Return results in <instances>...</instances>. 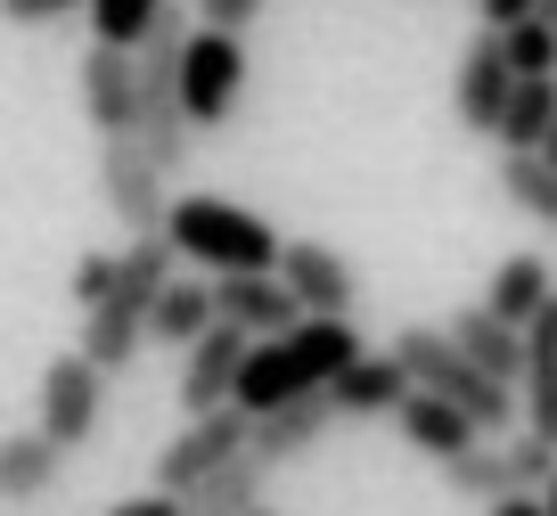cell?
<instances>
[{
  "label": "cell",
  "instance_id": "cell-1",
  "mask_svg": "<svg viewBox=\"0 0 557 516\" xmlns=\"http://www.w3.org/2000/svg\"><path fill=\"white\" fill-rule=\"evenodd\" d=\"M352 353H369L361 328H352V311H304L296 328L246 344V369H238V394L230 402L255 418V410H271V402H287V394H320Z\"/></svg>",
  "mask_w": 557,
  "mask_h": 516
},
{
  "label": "cell",
  "instance_id": "cell-2",
  "mask_svg": "<svg viewBox=\"0 0 557 516\" xmlns=\"http://www.w3.org/2000/svg\"><path fill=\"white\" fill-rule=\"evenodd\" d=\"M181 41H189V17L164 0L157 25H148L139 50H132V74H139V123H132V139L157 156L164 172H173L181 156H189V139H197L189 107H181Z\"/></svg>",
  "mask_w": 557,
  "mask_h": 516
},
{
  "label": "cell",
  "instance_id": "cell-3",
  "mask_svg": "<svg viewBox=\"0 0 557 516\" xmlns=\"http://www.w3.org/2000/svg\"><path fill=\"white\" fill-rule=\"evenodd\" d=\"M164 238H173L181 262H197V271H278V230L262 222V213L230 206V197H173V213H164Z\"/></svg>",
  "mask_w": 557,
  "mask_h": 516
},
{
  "label": "cell",
  "instance_id": "cell-4",
  "mask_svg": "<svg viewBox=\"0 0 557 516\" xmlns=\"http://www.w3.org/2000/svg\"><path fill=\"white\" fill-rule=\"evenodd\" d=\"M394 353H401V369H410V385H426V394L459 402V410H468L484 434L517 418V385H500V378H492V369L475 361V353L451 336V328H401V336H394Z\"/></svg>",
  "mask_w": 557,
  "mask_h": 516
},
{
  "label": "cell",
  "instance_id": "cell-5",
  "mask_svg": "<svg viewBox=\"0 0 557 516\" xmlns=\"http://www.w3.org/2000/svg\"><path fill=\"white\" fill-rule=\"evenodd\" d=\"M246 99V41L222 34V25H197L189 41H181V107H189L197 132H213V123H230Z\"/></svg>",
  "mask_w": 557,
  "mask_h": 516
},
{
  "label": "cell",
  "instance_id": "cell-6",
  "mask_svg": "<svg viewBox=\"0 0 557 516\" xmlns=\"http://www.w3.org/2000/svg\"><path fill=\"white\" fill-rule=\"evenodd\" d=\"M99 197H107V213H115L132 238H148V230H164V213H173V189H164V164L148 148H139L132 132L123 139H107L99 148Z\"/></svg>",
  "mask_w": 557,
  "mask_h": 516
},
{
  "label": "cell",
  "instance_id": "cell-7",
  "mask_svg": "<svg viewBox=\"0 0 557 516\" xmlns=\"http://www.w3.org/2000/svg\"><path fill=\"white\" fill-rule=\"evenodd\" d=\"M443 476H451V492H468V500H500V492H524V483H549L557 476V443L524 427V434H508V443L459 451Z\"/></svg>",
  "mask_w": 557,
  "mask_h": 516
},
{
  "label": "cell",
  "instance_id": "cell-8",
  "mask_svg": "<svg viewBox=\"0 0 557 516\" xmlns=\"http://www.w3.org/2000/svg\"><path fill=\"white\" fill-rule=\"evenodd\" d=\"M99 402H107V369L90 361L83 344L41 369V434H50V443L83 451L90 434H99Z\"/></svg>",
  "mask_w": 557,
  "mask_h": 516
},
{
  "label": "cell",
  "instance_id": "cell-9",
  "mask_svg": "<svg viewBox=\"0 0 557 516\" xmlns=\"http://www.w3.org/2000/svg\"><path fill=\"white\" fill-rule=\"evenodd\" d=\"M238 451H246V410H238V402H222V410H197L189 427H181L173 443L157 451V483H164V492H189L197 476H213V467L238 459Z\"/></svg>",
  "mask_w": 557,
  "mask_h": 516
},
{
  "label": "cell",
  "instance_id": "cell-10",
  "mask_svg": "<svg viewBox=\"0 0 557 516\" xmlns=\"http://www.w3.org/2000/svg\"><path fill=\"white\" fill-rule=\"evenodd\" d=\"M329 427H336L329 385H320V394H287V402H271V410L246 418V451H255L262 467H287V459H304Z\"/></svg>",
  "mask_w": 557,
  "mask_h": 516
},
{
  "label": "cell",
  "instance_id": "cell-11",
  "mask_svg": "<svg viewBox=\"0 0 557 516\" xmlns=\"http://www.w3.org/2000/svg\"><path fill=\"white\" fill-rule=\"evenodd\" d=\"M246 344H255V336H246L238 320H213L206 336L189 344V361H181V410H189V418H197V410H222V402L238 394Z\"/></svg>",
  "mask_w": 557,
  "mask_h": 516
},
{
  "label": "cell",
  "instance_id": "cell-12",
  "mask_svg": "<svg viewBox=\"0 0 557 516\" xmlns=\"http://www.w3.org/2000/svg\"><path fill=\"white\" fill-rule=\"evenodd\" d=\"M508 90H517L508 41H500V25H484V34L468 41V58H459V83H451L459 123H468V132H500V107H508Z\"/></svg>",
  "mask_w": 557,
  "mask_h": 516
},
{
  "label": "cell",
  "instance_id": "cell-13",
  "mask_svg": "<svg viewBox=\"0 0 557 516\" xmlns=\"http://www.w3.org/2000/svg\"><path fill=\"white\" fill-rule=\"evenodd\" d=\"M213 311L238 320L246 336H278V328L304 320V295L278 271H213Z\"/></svg>",
  "mask_w": 557,
  "mask_h": 516
},
{
  "label": "cell",
  "instance_id": "cell-14",
  "mask_svg": "<svg viewBox=\"0 0 557 516\" xmlns=\"http://www.w3.org/2000/svg\"><path fill=\"white\" fill-rule=\"evenodd\" d=\"M83 115H90V132L99 139H123L139 123V74H132V50H115V41H90V58H83Z\"/></svg>",
  "mask_w": 557,
  "mask_h": 516
},
{
  "label": "cell",
  "instance_id": "cell-15",
  "mask_svg": "<svg viewBox=\"0 0 557 516\" xmlns=\"http://www.w3.org/2000/svg\"><path fill=\"white\" fill-rule=\"evenodd\" d=\"M329 402H336V418H394L401 402H410V369H401L394 344H385V353H352L329 378Z\"/></svg>",
  "mask_w": 557,
  "mask_h": 516
},
{
  "label": "cell",
  "instance_id": "cell-16",
  "mask_svg": "<svg viewBox=\"0 0 557 516\" xmlns=\"http://www.w3.org/2000/svg\"><path fill=\"white\" fill-rule=\"evenodd\" d=\"M394 427H401V443L410 451H426L435 467H451L459 451H475L484 443V427H475L459 402H443V394H426V385H410V402L394 410Z\"/></svg>",
  "mask_w": 557,
  "mask_h": 516
},
{
  "label": "cell",
  "instance_id": "cell-17",
  "mask_svg": "<svg viewBox=\"0 0 557 516\" xmlns=\"http://www.w3.org/2000/svg\"><path fill=\"white\" fill-rule=\"evenodd\" d=\"M278 279L304 295V311H352V262L336 255V246H320V238H287L278 246Z\"/></svg>",
  "mask_w": 557,
  "mask_h": 516
},
{
  "label": "cell",
  "instance_id": "cell-18",
  "mask_svg": "<svg viewBox=\"0 0 557 516\" xmlns=\"http://www.w3.org/2000/svg\"><path fill=\"white\" fill-rule=\"evenodd\" d=\"M517 402H524V427L557 443V295L524 320V378H517Z\"/></svg>",
  "mask_w": 557,
  "mask_h": 516
},
{
  "label": "cell",
  "instance_id": "cell-19",
  "mask_svg": "<svg viewBox=\"0 0 557 516\" xmlns=\"http://www.w3.org/2000/svg\"><path fill=\"white\" fill-rule=\"evenodd\" d=\"M213 320H222V311H213V279H181V271H173V279L157 287V304H148V336L173 344V353H189Z\"/></svg>",
  "mask_w": 557,
  "mask_h": 516
},
{
  "label": "cell",
  "instance_id": "cell-20",
  "mask_svg": "<svg viewBox=\"0 0 557 516\" xmlns=\"http://www.w3.org/2000/svg\"><path fill=\"white\" fill-rule=\"evenodd\" d=\"M58 476H66V443H50L41 427L0 434V500H9V508H17V500H41Z\"/></svg>",
  "mask_w": 557,
  "mask_h": 516
},
{
  "label": "cell",
  "instance_id": "cell-21",
  "mask_svg": "<svg viewBox=\"0 0 557 516\" xmlns=\"http://www.w3.org/2000/svg\"><path fill=\"white\" fill-rule=\"evenodd\" d=\"M139 344H148V304H139V295H123V287H115L107 304H90V311H83V353H90L99 369H123Z\"/></svg>",
  "mask_w": 557,
  "mask_h": 516
},
{
  "label": "cell",
  "instance_id": "cell-22",
  "mask_svg": "<svg viewBox=\"0 0 557 516\" xmlns=\"http://www.w3.org/2000/svg\"><path fill=\"white\" fill-rule=\"evenodd\" d=\"M451 336L468 344V353H475V361H484L500 385H517V378H524V328H517V320H500L492 304H468V311L451 320Z\"/></svg>",
  "mask_w": 557,
  "mask_h": 516
},
{
  "label": "cell",
  "instance_id": "cell-23",
  "mask_svg": "<svg viewBox=\"0 0 557 516\" xmlns=\"http://www.w3.org/2000/svg\"><path fill=\"white\" fill-rule=\"evenodd\" d=\"M262 476H271V467H262L255 451H238V459H222L213 476H197L189 492H181V508L189 516H238V508L262 500Z\"/></svg>",
  "mask_w": 557,
  "mask_h": 516
},
{
  "label": "cell",
  "instance_id": "cell-24",
  "mask_svg": "<svg viewBox=\"0 0 557 516\" xmlns=\"http://www.w3.org/2000/svg\"><path fill=\"white\" fill-rule=\"evenodd\" d=\"M557 123V74H517V90H508V107H500V156H517V148H541V132Z\"/></svg>",
  "mask_w": 557,
  "mask_h": 516
},
{
  "label": "cell",
  "instance_id": "cell-25",
  "mask_svg": "<svg viewBox=\"0 0 557 516\" xmlns=\"http://www.w3.org/2000/svg\"><path fill=\"white\" fill-rule=\"evenodd\" d=\"M549 295H557L549 262H541V255H508L500 271H492V295H484V304L500 311V320H517V328H524V320H533L541 304H549Z\"/></svg>",
  "mask_w": 557,
  "mask_h": 516
},
{
  "label": "cell",
  "instance_id": "cell-26",
  "mask_svg": "<svg viewBox=\"0 0 557 516\" xmlns=\"http://www.w3.org/2000/svg\"><path fill=\"white\" fill-rule=\"evenodd\" d=\"M500 189H508V206H524L533 222L557 230V164H549V156H533V148L500 156Z\"/></svg>",
  "mask_w": 557,
  "mask_h": 516
},
{
  "label": "cell",
  "instance_id": "cell-27",
  "mask_svg": "<svg viewBox=\"0 0 557 516\" xmlns=\"http://www.w3.org/2000/svg\"><path fill=\"white\" fill-rule=\"evenodd\" d=\"M164 0H90L83 17H90V41H115V50H139V34L157 25Z\"/></svg>",
  "mask_w": 557,
  "mask_h": 516
},
{
  "label": "cell",
  "instance_id": "cell-28",
  "mask_svg": "<svg viewBox=\"0 0 557 516\" xmlns=\"http://www.w3.org/2000/svg\"><path fill=\"white\" fill-rule=\"evenodd\" d=\"M500 41H508V66H517V74H557V25L549 17L500 25Z\"/></svg>",
  "mask_w": 557,
  "mask_h": 516
},
{
  "label": "cell",
  "instance_id": "cell-29",
  "mask_svg": "<svg viewBox=\"0 0 557 516\" xmlns=\"http://www.w3.org/2000/svg\"><path fill=\"white\" fill-rule=\"evenodd\" d=\"M90 0H0V25H66Z\"/></svg>",
  "mask_w": 557,
  "mask_h": 516
},
{
  "label": "cell",
  "instance_id": "cell-30",
  "mask_svg": "<svg viewBox=\"0 0 557 516\" xmlns=\"http://www.w3.org/2000/svg\"><path fill=\"white\" fill-rule=\"evenodd\" d=\"M107 295H115V255H83L74 262V304H107Z\"/></svg>",
  "mask_w": 557,
  "mask_h": 516
},
{
  "label": "cell",
  "instance_id": "cell-31",
  "mask_svg": "<svg viewBox=\"0 0 557 516\" xmlns=\"http://www.w3.org/2000/svg\"><path fill=\"white\" fill-rule=\"evenodd\" d=\"M262 17V0H197V25H222V34H246Z\"/></svg>",
  "mask_w": 557,
  "mask_h": 516
},
{
  "label": "cell",
  "instance_id": "cell-32",
  "mask_svg": "<svg viewBox=\"0 0 557 516\" xmlns=\"http://www.w3.org/2000/svg\"><path fill=\"white\" fill-rule=\"evenodd\" d=\"M107 516H189V508H181V492H164V483H157V492H139V500H115Z\"/></svg>",
  "mask_w": 557,
  "mask_h": 516
},
{
  "label": "cell",
  "instance_id": "cell-33",
  "mask_svg": "<svg viewBox=\"0 0 557 516\" xmlns=\"http://www.w3.org/2000/svg\"><path fill=\"white\" fill-rule=\"evenodd\" d=\"M492 516H549V508H541L533 492H500V500H492Z\"/></svg>",
  "mask_w": 557,
  "mask_h": 516
},
{
  "label": "cell",
  "instance_id": "cell-34",
  "mask_svg": "<svg viewBox=\"0 0 557 516\" xmlns=\"http://www.w3.org/2000/svg\"><path fill=\"white\" fill-rule=\"evenodd\" d=\"M517 17H533V0H484V25H517Z\"/></svg>",
  "mask_w": 557,
  "mask_h": 516
},
{
  "label": "cell",
  "instance_id": "cell-35",
  "mask_svg": "<svg viewBox=\"0 0 557 516\" xmlns=\"http://www.w3.org/2000/svg\"><path fill=\"white\" fill-rule=\"evenodd\" d=\"M533 156H549V164H557V123H549V132H541V148Z\"/></svg>",
  "mask_w": 557,
  "mask_h": 516
},
{
  "label": "cell",
  "instance_id": "cell-36",
  "mask_svg": "<svg viewBox=\"0 0 557 516\" xmlns=\"http://www.w3.org/2000/svg\"><path fill=\"white\" fill-rule=\"evenodd\" d=\"M541 508H549V516H557V476H549V483H541Z\"/></svg>",
  "mask_w": 557,
  "mask_h": 516
},
{
  "label": "cell",
  "instance_id": "cell-37",
  "mask_svg": "<svg viewBox=\"0 0 557 516\" xmlns=\"http://www.w3.org/2000/svg\"><path fill=\"white\" fill-rule=\"evenodd\" d=\"M533 17H549V25H557V0H533Z\"/></svg>",
  "mask_w": 557,
  "mask_h": 516
},
{
  "label": "cell",
  "instance_id": "cell-38",
  "mask_svg": "<svg viewBox=\"0 0 557 516\" xmlns=\"http://www.w3.org/2000/svg\"><path fill=\"white\" fill-rule=\"evenodd\" d=\"M238 516H278V508H271V500H255V508H238Z\"/></svg>",
  "mask_w": 557,
  "mask_h": 516
}]
</instances>
